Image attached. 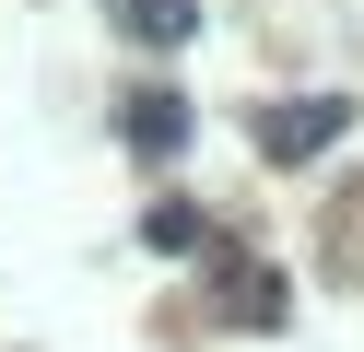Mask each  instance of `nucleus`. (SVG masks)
<instances>
[{
  "label": "nucleus",
  "instance_id": "f257e3e1",
  "mask_svg": "<svg viewBox=\"0 0 364 352\" xmlns=\"http://www.w3.org/2000/svg\"><path fill=\"white\" fill-rule=\"evenodd\" d=\"M341 129H353V106H341V94H306V106H270V117H259V153L306 164L317 141H341Z\"/></svg>",
  "mask_w": 364,
  "mask_h": 352
},
{
  "label": "nucleus",
  "instance_id": "f03ea898",
  "mask_svg": "<svg viewBox=\"0 0 364 352\" xmlns=\"http://www.w3.org/2000/svg\"><path fill=\"white\" fill-rule=\"evenodd\" d=\"M118 23H129V47H176L200 23V0H118Z\"/></svg>",
  "mask_w": 364,
  "mask_h": 352
},
{
  "label": "nucleus",
  "instance_id": "7ed1b4c3",
  "mask_svg": "<svg viewBox=\"0 0 364 352\" xmlns=\"http://www.w3.org/2000/svg\"><path fill=\"white\" fill-rule=\"evenodd\" d=\"M129 141H188V106H176V94H129Z\"/></svg>",
  "mask_w": 364,
  "mask_h": 352
}]
</instances>
